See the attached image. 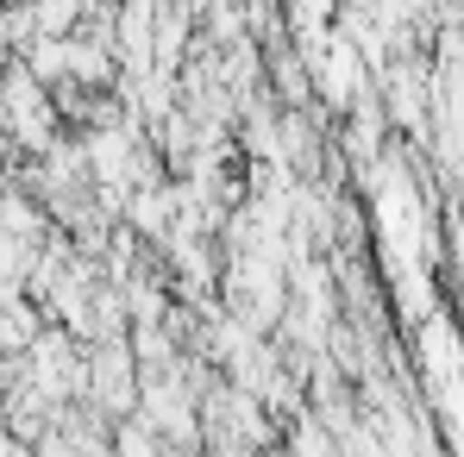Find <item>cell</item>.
I'll return each mask as SVG.
<instances>
[{"instance_id": "cell-2", "label": "cell", "mask_w": 464, "mask_h": 457, "mask_svg": "<svg viewBox=\"0 0 464 457\" xmlns=\"http://www.w3.org/2000/svg\"><path fill=\"white\" fill-rule=\"evenodd\" d=\"M13 151H19V145H13V132H6V119H0V169L13 163Z\"/></svg>"}, {"instance_id": "cell-1", "label": "cell", "mask_w": 464, "mask_h": 457, "mask_svg": "<svg viewBox=\"0 0 464 457\" xmlns=\"http://www.w3.org/2000/svg\"><path fill=\"white\" fill-rule=\"evenodd\" d=\"M113 457H163V452H157V433L145 420H126V426L113 433Z\"/></svg>"}]
</instances>
